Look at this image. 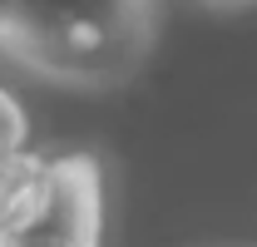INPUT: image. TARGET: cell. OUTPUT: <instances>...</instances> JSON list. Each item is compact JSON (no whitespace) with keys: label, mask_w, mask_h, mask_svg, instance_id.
Here are the masks:
<instances>
[{"label":"cell","mask_w":257,"mask_h":247,"mask_svg":"<svg viewBox=\"0 0 257 247\" xmlns=\"http://www.w3.org/2000/svg\"><path fill=\"white\" fill-rule=\"evenodd\" d=\"M25 139H30V119H25L20 99L0 84V158H5V154H20Z\"/></svg>","instance_id":"2"},{"label":"cell","mask_w":257,"mask_h":247,"mask_svg":"<svg viewBox=\"0 0 257 247\" xmlns=\"http://www.w3.org/2000/svg\"><path fill=\"white\" fill-rule=\"evenodd\" d=\"M20 5H25V0H0V40H10L15 20H20Z\"/></svg>","instance_id":"3"},{"label":"cell","mask_w":257,"mask_h":247,"mask_svg":"<svg viewBox=\"0 0 257 247\" xmlns=\"http://www.w3.org/2000/svg\"><path fill=\"white\" fill-rule=\"evenodd\" d=\"M104 232V183L89 154L45 158L25 213L15 217L0 242L15 247H89Z\"/></svg>","instance_id":"1"}]
</instances>
